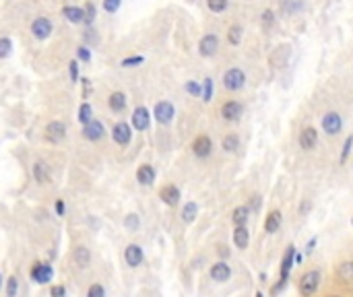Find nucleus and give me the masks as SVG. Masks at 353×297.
Segmentation results:
<instances>
[{
  "instance_id": "obj_23",
  "label": "nucleus",
  "mask_w": 353,
  "mask_h": 297,
  "mask_svg": "<svg viewBox=\"0 0 353 297\" xmlns=\"http://www.w3.org/2000/svg\"><path fill=\"white\" fill-rule=\"evenodd\" d=\"M248 217H250V207H248V204H240V207H236L233 213H231L233 225H246Z\"/></svg>"
},
{
  "instance_id": "obj_52",
  "label": "nucleus",
  "mask_w": 353,
  "mask_h": 297,
  "mask_svg": "<svg viewBox=\"0 0 353 297\" xmlns=\"http://www.w3.org/2000/svg\"><path fill=\"white\" fill-rule=\"evenodd\" d=\"M351 225H353V217H351Z\"/></svg>"
},
{
  "instance_id": "obj_44",
  "label": "nucleus",
  "mask_w": 353,
  "mask_h": 297,
  "mask_svg": "<svg viewBox=\"0 0 353 297\" xmlns=\"http://www.w3.org/2000/svg\"><path fill=\"white\" fill-rule=\"evenodd\" d=\"M77 56H79V60H83V62H89V60H91V54H89V50H87V48H79V50H77Z\"/></svg>"
},
{
  "instance_id": "obj_38",
  "label": "nucleus",
  "mask_w": 353,
  "mask_h": 297,
  "mask_svg": "<svg viewBox=\"0 0 353 297\" xmlns=\"http://www.w3.org/2000/svg\"><path fill=\"white\" fill-rule=\"evenodd\" d=\"M93 19H95V7H93L91 3H87V5H85V21H83V23L91 25Z\"/></svg>"
},
{
  "instance_id": "obj_26",
  "label": "nucleus",
  "mask_w": 353,
  "mask_h": 297,
  "mask_svg": "<svg viewBox=\"0 0 353 297\" xmlns=\"http://www.w3.org/2000/svg\"><path fill=\"white\" fill-rule=\"evenodd\" d=\"M107 103H109V109H114V111H122V109L126 107V95H124V93H120V91H116V93L109 95Z\"/></svg>"
},
{
  "instance_id": "obj_46",
  "label": "nucleus",
  "mask_w": 353,
  "mask_h": 297,
  "mask_svg": "<svg viewBox=\"0 0 353 297\" xmlns=\"http://www.w3.org/2000/svg\"><path fill=\"white\" fill-rule=\"evenodd\" d=\"M248 207H250V211H252V209L256 211V209L260 207V196H252V198H250V204H248Z\"/></svg>"
},
{
  "instance_id": "obj_12",
  "label": "nucleus",
  "mask_w": 353,
  "mask_h": 297,
  "mask_svg": "<svg viewBox=\"0 0 353 297\" xmlns=\"http://www.w3.org/2000/svg\"><path fill=\"white\" fill-rule=\"evenodd\" d=\"M31 31H33V35H35L37 39H48L50 33H52V23H50V19L37 17V19L33 21V25H31Z\"/></svg>"
},
{
  "instance_id": "obj_29",
  "label": "nucleus",
  "mask_w": 353,
  "mask_h": 297,
  "mask_svg": "<svg viewBox=\"0 0 353 297\" xmlns=\"http://www.w3.org/2000/svg\"><path fill=\"white\" fill-rule=\"evenodd\" d=\"M196 215H198V204L196 202H188V204H184V209H182V221L184 223H192L194 219H196Z\"/></svg>"
},
{
  "instance_id": "obj_15",
  "label": "nucleus",
  "mask_w": 353,
  "mask_h": 297,
  "mask_svg": "<svg viewBox=\"0 0 353 297\" xmlns=\"http://www.w3.org/2000/svg\"><path fill=\"white\" fill-rule=\"evenodd\" d=\"M250 244V231L246 225H233V246L238 250H246Z\"/></svg>"
},
{
  "instance_id": "obj_34",
  "label": "nucleus",
  "mask_w": 353,
  "mask_h": 297,
  "mask_svg": "<svg viewBox=\"0 0 353 297\" xmlns=\"http://www.w3.org/2000/svg\"><path fill=\"white\" fill-rule=\"evenodd\" d=\"M351 149H353V134L347 136L345 143H343V151H341V163H347V159L351 155Z\"/></svg>"
},
{
  "instance_id": "obj_28",
  "label": "nucleus",
  "mask_w": 353,
  "mask_h": 297,
  "mask_svg": "<svg viewBox=\"0 0 353 297\" xmlns=\"http://www.w3.org/2000/svg\"><path fill=\"white\" fill-rule=\"evenodd\" d=\"M221 147L225 153H236L240 149V139H238V134H225L223 136V141H221Z\"/></svg>"
},
{
  "instance_id": "obj_40",
  "label": "nucleus",
  "mask_w": 353,
  "mask_h": 297,
  "mask_svg": "<svg viewBox=\"0 0 353 297\" xmlns=\"http://www.w3.org/2000/svg\"><path fill=\"white\" fill-rule=\"evenodd\" d=\"M273 23H275V13L273 11H262V25L264 27H269V25H273Z\"/></svg>"
},
{
  "instance_id": "obj_17",
  "label": "nucleus",
  "mask_w": 353,
  "mask_h": 297,
  "mask_svg": "<svg viewBox=\"0 0 353 297\" xmlns=\"http://www.w3.org/2000/svg\"><path fill=\"white\" fill-rule=\"evenodd\" d=\"M281 223H283V215H281V211L273 209V211L267 215V219H264V231H267L269 235L277 233V231L281 229Z\"/></svg>"
},
{
  "instance_id": "obj_47",
  "label": "nucleus",
  "mask_w": 353,
  "mask_h": 297,
  "mask_svg": "<svg viewBox=\"0 0 353 297\" xmlns=\"http://www.w3.org/2000/svg\"><path fill=\"white\" fill-rule=\"evenodd\" d=\"M62 295H66L64 287H52V297H62Z\"/></svg>"
},
{
  "instance_id": "obj_31",
  "label": "nucleus",
  "mask_w": 353,
  "mask_h": 297,
  "mask_svg": "<svg viewBox=\"0 0 353 297\" xmlns=\"http://www.w3.org/2000/svg\"><path fill=\"white\" fill-rule=\"evenodd\" d=\"M227 41H229V45H238L242 41V27L240 25H231L227 29Z\"/></svg>"
},
{
  "instance_id": "obj_20",
  "label": "nucleus",
  "mask_w": 353,
  "mask_h": 297,
  "mask_svg": "<svg viewBox=\"0 0 353 297\" xmlns=\"http://www.w3.org/2000/svg\"><path fill=\"white\" fill-rule=\"evenodd\" d=\"M31 277H33V281H37V283H48V281L54 277V270H52L50 264L37 262V264L31 268Z\"/></svg>"
},
{
  "instance_id": "obj_22",
  "label": "nucleus",
  "mask_w": 353,
  "mask_h": 297,
  "mask_svg": "<svg viewBox=\"0 0 353 297\" xmlns=\"http://www.w3.org/2000/svg\"><path fill=\"white\" fill-rule=\"evenodd\" d=\"M137 180H139V184L143 186H151L153 182H155V169H153V165L145 163L137 169Z\"/></svg>"
},
{
  "instance_id": "obj_49",
  "label": "nucleus",
  "mask_w": 353,
  "mask_h": 297,
  "mask_svg": "<svg viewBox=\"0 0 353 297\" xmlns=\"http://www.w3.org/2000/svg\"><path fill=\"white\" fill-rule=\"evenodd\" d=\"M77 66H79L77 62H71V79L73 81H77Z\"/></svg>"
},
{
  "instance_id": "obj_45",
  "label": "nucleus",
  "mask_w": 353,
  "mask_h": 297,
  "mask_svg": "<svg viewBox=\"0 0 353 297\" xmlns=\"http://www.w3.org/2000/svg\"><path fill=\"white\" fill-rule=\"evenodd\" d=\"M316 242H318L316 237H312L310 242H308V246H306V254H312V252H314V248H316Z\"/></svg>"
},
{
  "instance_id": "obj_13",
  "label": "nucleus",
  "mask_w": 353,
  "mask_h": 297,
  "mask_svg": "<svg viewBox=\"0 0 353 297\" xmlns=\"http://www.w3.org/2000/svg\"><path fill=\"white\" fill-rule=\"evenodd\" d=\"M159 198L167 204V207H175V204L180 202L182 194H180V188H178V186L167 184V186H163V188L159 190Z\"/></svg>"
},
{
  "instance_id": "obj_8",
  "label": "nucleus",
  "mask_w": 353,
  "mask_h": 297,
  "mask_svg": "<svg viewBox=\"0 0 353 297\" xmlns=\"http://www.w3.org/2000/svg\"><path fill=\"white\" fill-rule=\"evenodd\" d=\"M153 116H155V120L163 126L171 124L173 122V116H175V107L169 103V101H159L155 103V109H153Z\"/></svg>"
},
{
  "instance_id": "obj_32",
  "label": "nucleus",
  "mask_w": 353,
  "mask_h": 297,
  "mask_svg": "<svg viewBox=\"0 0 353 297\" xmlns=\"http://www.w3.org/2000/svg\"><path fill=\"white\" fill-rule=\"evenodd\" d=\"M227 0H207V7L211 13H223L227 9Z\"/></svg>"
},
{
  "instance_id": "obj_33",
  "label": "nucleus",
  "mask_w": 353,
  "mask_h": 297,
  "mask_svg": "<svg viewBox=\"0 0 353 297\" xmlns=\"http://www.w3.org/2000/svg\"><path fill=\"white\" fill-rule=\"evenodd\" d=\"M186 93H190V95H194V97H201V95H203V83L188 81V83H186Z\"/></svg>"
},
{
  "instance_id": "obj_2",
  "label": "nucleus",
  "mask_w": 353,
  "mask_h": 297,
  "mask_svg": "<svg viewBox=\"0 0 353 297\" xmlns=\"http://www.w3.org/2000/svg\"><path fill=\"white\" fill-rule=\"evenodd\" d=\"M320 285H322V272L316 270V268H312V270L304 272V275L300 277V281H298V291H300V295H304V297H312V295L318 293Z\"/></svg>"
},
{
  "instance_id": "obj_41",
  "label": "nucleus",
  "mask_w": 353,
  "mask_h": 297,
  "mask_svg": "<svg viewBox=\"0 0 353 297\" xmlns=\"http://www.w3.org/2000/svg\"><path fill=\"white\" fill-rule=\"evenodd\" d=\"M87 295H89V297H103L105 295V289L101 285H91L89 291H87Z\"/></svg>"
},
{
  "instance_id": "obj_51",
  "label": "nucleus",
  "mask_w": 353,
  "mask_h": 297,
  "mask_svg": "<svg viewBox=\"0 0 353 297\" xmlns=\"http://www.w3.org/2000/svg\"><path fill=\"white\" fill-rule=\"evenodd\" d=\"M0 285H3V275H0Z\"/></svg>"
},
{
  "instance_id": "obj_9",
  "label": "nucleus",
  "mask_w": 353,
  "mask_h": 297,
  "mask_svg": "<svg viewBox=\"0 0 353 297\" xmlns=\"http://www.w3.org/2000/svg\"><path fill=\"white\" fill-rule=\"evenodd\" d=\"M209 277L215 281V283H225L231 279V266L225 262V260H217L215 264H211L209 268Z\"/></svg>"
},
{
  "instance_id": "obj_39",
  "label": "nucleus",
  "mask_w": 353,
  "mask_h": 297,
  "mask_svg": "<svg viewBox=\"0 0 353 297\" xmlns=\"http://www.w3.org/2000/svg\"><path fill=\"white\" fill-rule=\"evenodd\" d=\"M120 5H122V0H103V9L107 13H116L120 9Z\"/></svg>"
},
{
  "instance_id": "obj_14",
  "label": "nucleus",
  "mask_w": 353,
  "mask_h": 297,
  "mask_svg": "<svg viewBox=\"0 0 353 297\" xmlns=\"http://www.w3.org/2000/svg\"><path fill=\"white\" fill-rule=\"evenodd\" d=\"M112 139L118 143V145H122V147H126L128 143H130V139H132V132H130V126L126 124V122H118L114 128H112Z\"/></svg>"
},
{
  "instance_id": "obj_21",
  "label": "nucleus",
  "mask_w": 353,
  "mask_h": 297,
  "mask_svg": "<svg viewBox=\"0 0 353 297\" xmlns=\"http://www.w3.org/2000/svg\"><path fill=\"white\" fill-rule=\"evenodd\" d=\"M64 136H66V126L62 122H50L48 128H46V139L50 143H60L64 141Z\"/></svg>"
},
{
  "instance_id": "obj_42",
  "label": "nucleus",
  "mask_w": 353,
  "mask_h": 297,
  "mask_svg": "<svg viewBox=\"0 0 353 297\" xmlns=\"http://www.w3.org/2000/svg\"><path fill=\"white\" fill-rule=\"evenodd\" d=\"M143 62H145L143 56H132V58H124V60H122V66L128 68V66H137V64H143Z\"/></svg>"
},
{
  "instance_id": "obj_16",
  "label": "nucleus",
  "mask_w": 353,
  "mask_h": 297,
  "mask_svg": "<svg viewBox=\"0 0 353 297\" xmlns=\"http://www.w3.org/2000/svg\"><path fill=\"white\" fill-rule=\"evenodd\" d=\"M149 122H151V113L147 107H137L135 111H132V126H135L137 130H147L149 128Z\"/></svg>"
},
{
  "instance_id": "obj_11",
  "label": "nucleus",
  "mask_w": 353,
  "mask_h": 297,
  "mask_svg": "<svg viewBox=\"0 0 353 297\" xmlns=\"http://www.w3.org/2000/svg\"><path fill=\"white\" fill-rule=\"evenodd\" d=\"M221 118L225 122H238L242 118V105L236 99H229L221 105Z\"/></svg>"
},
{
  "instance_id": "obj_1",
  "label": "nucleus",
  "mask_w": 353,
  "mask_h": 297,
  "mask_svg": "<svg viewBox=\"0 0 353 297\" xmlns=\"http://www.w3.org/2000/svg\"><path fill=\"white\" fill-rule=\"evenodd\" d=\"M296 266V246H289L287 252L283 254V260H281V268H279V283L271 289V295H277L285 289V285H287L289 281V272L291 268Z\"/></svg>"
},
{
  "instance_id": "obj_4",
  "label": "nucleus",
  "mask_w": 353,
  "mask_h": 297,
  "mask_svg": "<svg viewBox=\"0 0 353 297\" xmlns=\"http://www.w3.org/2000/svg\"><path fill=\"white\" fill-rule=\"evenodd\" d=\"M244 85H246V75H244L242 68L233 66V68H229V71H225V75H223L225 91H229V93H238V91L244 89Z\"/></svg>"
},
{
  "instance_id": "obj_25",
  "label": "nucleus",
  "mask_w": 353,
  "mask_h": 297,
  "mask_svg": "<svg viewBox=\"0 0 353 297\" xmlns=\"http://www.w3.org/2000/svg\"><path fill=\"white\" fill-rule=\"evenodd\" d=\"M64 17L69 19L71 23H83L85 21V9H79V7H64Z\"/></svg>"
},
{
  "instance_id": "obj_48",
  "label": "nucleus",
  "mask_w": 353,
  "mask_h": 297,
  "mask_svg": "<svg viewBox=\"0 0 353 297\" xmlns=\"http://www.w3.org/2000/svg\"><path fill=\"white\" fill-rule=\"evenodd\" d=\"M64 211H66V207H64V202H62V200H58V202H56V213H58V215L62 217V215H64Z\"/></svg>"
},
{
  "instance_id": "obj_36",
  "label": "nucleus",
  "mask_w": 353,
  "mask_h": 297,
  "mask_svg": "<svg viewBox=\"0 0 353 297\" xmlns=\"http://www.w3.org/2000/svg\"><path fill=\"white\" fill-rule=\"evenodd\" d=\"M139 223H141V221H139V215H135V213H130V215L124 219V225L128 227L130 231H137V229H139Z\"/></svg>"
},
{
  "instance_id": "obj_6",
  "label": "nucleus",
  "mask_w": 353,
  "mask_h": 297,
  "mask_svg": "<svg viewBox=\"0 0 353 297\" xmlns=\"http://www.w3.org/2000/svg\"><path fill=\"white\" fill-rule=\"evenodd\" d=\"M190 149H192V153H194L198 159H207V157L213 153V141H211V136H209V134H198L196 139L192 141Z\"/></svg>"
},
{
  "instance_id": "obj_27",
  "label": "nucleus",
  "mask_w": 353,
  "mask_h": 297,
  "mask_svg": "<svg viewBox=\"0 0 353 297\" xmlns=\"http://www.w3.org/2000/svg\"><path fill=\"white\" fill-rule=\"evenodd\" d=\"M75 262L79 264V266H89V262H91V254H89V250H87L85 246H79L77 250H75Z\"/></svg>"
},
{
  "instance_id": "obj_19",
  "label": "nucleus",
  "mask_w": 353,
  "mask_h": 297,
  "mask_svg": "<svg viewBox=\"0 0 353 297\" xmlns=\"http://www.w3.org/2000/svg\"><path fill=\"white\" fill-rule=\"evenodd\" d=\"M83 134H85V139H89V141H101L103 139V124L97 122V120H91V122H87L85 128H83Z\"/></svg>"
},
{
  "instance_id": "obj_18",
  "label": "nucleus",
  "mask_w": 353,
  "mask_h": 297,
  "mask_svg": "<svg viewBox=\"0 0 353 297\" xmlns=\"http://www.w3.org/2000/svg\"><path fill=\"white\" fill-rule=\"evenodd\" d=\"M124 260H126V264L128 266H139L141 262H143V248L141 246H137V244H130L126 250H124Z\"/></svg>"
},
{
  "instance_id": "obj_30",
  "label": "nucleus",
  "mask_w": 353,
  "mask_h": 297,
  "mask_svg": "<svg viewBox=\"0 0 353 297\" xmlns=\"http://www.w3.org/2000/svg\"><path fill=\"white\" fill-rule=\"evenodd\" d=\"M93 120V109L89 103H81L79 107V122L81 124H87V122H91Z\"/></svg>"
},
{
  "instance_id": "obj_3",
  "label": "nucleus",
  "mask_w": 353,
  "mask_h": 297,
  "mask_svg": "<svg viewBox=\"0 0 353 297\" xmlns=\"http://www.w3.org/2000/svg\"><path fill=\"white\" fill-rule=\"evenodd\" d=\"M333 281H335V285H339V287H347V289L353 287V258L341 260V262L337 264L335 275H333Z\"/></svg>"
},
{
  "instance_id": "obj_7",
  "label": "nucleus",
  "mask_w": 353,
  "mask_h": 297,
  "mask_svg": "<svg viewBox=\"0 0 353 297\" xmlns=\"http://www.w3.org/2000/svg\"><path fill=\"white\" fill-rule=\"evenodd\" d=\"M217 50H219V37L215 33H205L198 41V54L203 58H211L217 54Z\"/></svg>"
},
{
  "instance_id": "obj_50",
  "label": "nucleus",
  "mask_w": 353,
  "mask_h": 297,
  "mask_svg": "<svg viewBox=\"0 0 353 297\" xmlns=\"http://www.w3.org/2000/svg\"><path fill=\"white\" fill-rule=\"evenodd\" d=\"M217 252H219V256H221V254H223V258H225V256L229 254V252H227V250H225V246H219V250H217Z\"/></svg>"
},
{
  "instance_id": "obj_37",
  "label": "nucleus",
  "mask_w": 353,
  "mask_h": 297,
  "mask_svg": "<svg viewBox=\"0 0 353 297\" xmlns=\"http://www.w3.org/2000/svg\"><path fill=\"white\" fill-rule=\"evenodd\" d=\"M11 50H13V43H11V39H7V37H0V58H7V56L11 54Z\"/></svg>"
},
{
  "instance_id": "obj_24",
  "label": "nucleus",
  "mask_w": 353,
  "mask_h": 297,
  "mask_svg": "<svg viewBox=\"0 0 353 297\" xmlns=\"http://www.w3.org/2000/svg\"><path fill=\"white\" fill-rule=\"evenodd\" d=\"M33 175H35V180L39 182V184H50V182H52L50 169H48V165L43 163V161H37V163H35V167H33Z\"/></svg>"
},
{
  "instance_id": "obj_35",
  "label": "nucleus",
  "mask_w": 353,
  "mask_h": 297,
  "mask_svg": "<svg viewBox=\"0 0 353 297\" xmlns=\"http://www.w3.org/2000/svg\"><path fill=\"white\" fill-rule=\"evenodd\" d=\"M201 97H203V101H207V103L213 99V79H209V77L205 79V83H203V95H201Z\"/></svg>"
},
{
  "instance_id": "obj_5",
  "label": "nucleus",
  "mask_w": 353,
  "mask_h": 297,
  "mask_svg": "<svg viewBox=\"0 0 353 297\" xmlns=\"http://www.w3.org/2000/svg\"><path fill=\"white\" fill-rule=\"evenodd\" d=\"M320 126H322V130H324V134H328V136L339 134L341 128H343V118H341V113H339V111H326L324 116H322Z\"/></svg>"
},
{
  "instance_id": "obj_43",
  "label": "nucleus",
  "mask_w": 353,
  "mask_h": 297,
  "mask_svg": "<svg viewBox=\"0 0 353 297\" xmlns=\"http://www.w3.org/2000/svg\"><path fill=\"white\" fill-rule=\"evenodd\" d=\"M17 289H19V283H17V277H11V279H9V289H7V293H9V297H15V293H17Z\"/></svg>"
},
{
  "instance_id": "obj_10",
  "label": "nucleus",
  "mask_w": 353,
  "mask_h": 297,
  "mask_svg": "<svg viewBox=\"0 0 353 297\" xmlns=\"http://www.w3.org/2000/svg\"><path fill=\"white\" fill-rule=\"evenodd\" d=\"M300 147L304 151H314L316 145H318V130L314 126H306L302 132H300V139H298Z\"/></svg>"
}]
</instances>
